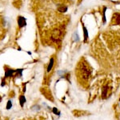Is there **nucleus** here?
I'll use <instances>...</instances> for the list:
<instances>
[{
	"label": "nucleus",
	"mask_w": 120,
	"mask_h": 120,
	"mask_svg": "<svg viewBox=\"0 0 120 120\" xmlns=\"http://www.w3.org/2000/svg\"><path fill=\"white\" fill-rule=\"evenodd\" d=\"M76 73L78 79L80 82L86 83L89 82L91 76V67L84 59H82L79 63L76 69Z\"/></svg>",
	"instance_id": "f257e3e1"
},
{
	"label": "nucleus",
	"mask_w": 120,
	"mask_h": 120,
	"mask_svg": "<svg viewBox=\"0 0 120 120\" xmlns=\"http://www.w3.org/2000/svg\"><path fill=\"white\" fill-rule=\"evenodd\" d=\"M110 94H111V87H110L107 84L102 86V98H103V99L107 98L108 96L110 95Z\"/></svg>",
	"instance_id": "f03ea898"
},
{
	"label": "nucleus",
	"mask_w": 120,
	"mask_h": 120,
	"mask_svg": "<svg viewBox=\"0 0 120 120\" xmlns=\"http://www.w3.org/2000/svg\"><path fill=\"white\" fill-rule=\"evenodd\" d=\"M112 22H114V25H119L120 26V13H115L113 15Z\"/></svg>",
	"instance_id": "7ed1b4c3"
},
{
	"label": "nucleus",
	"mask_w": 120,
	"mask_h": 120,
	"mask_svg": "<svg viewBox=\"0 0 120 120\" xmlns=\"http://www.w3.org/2000/svg\"><path fill=\"white\" fill-rule=\"evenodd\" d=\"M53 65H54V59L52 58L50 61V63L48 65V67H47V72H50V71L52 70V67H53Z\"/></svg>",
	"instance_id": "20e7f679"
},
{
	"label": "nucleus",
	"mask_w": 120,
	"mask_h": 120,
	"mask_svg": "<svg viewBox=\"0 0 120 120\" xmlns=\"http://www.w3.org/2000/svg\"><path fill=\"white\" fill-rule=\"evenodd\" d=\"M83 32H84V42H86L88 39V32L85 26H83Z\"/></svg>",
	"instance_id": "39448f33"
},
{
	"label": "nucleus",
	"mask_w": 120,
	"mask_h": 120,
	"mask_svg": "<svg viewBox=\"0 0 120 120\" xmlns=\"http://www.w3.org/2000/svg\"><path fill=\"white\" fill-rule=\"evenodd\" d=\"M53 112H54L55 114H56V115H60V112H59V111H58V109H57L56 107H54V108H53Z\"/></svg>",
	"instance_id": "423d86ee"
},
{
	"label": "nucleus",
	"mask_w": 120,
	"mask_h": 120,
	"mask_svg": "<svg viewBox=\"0 0 120 120\" xmlns=\"http://www.w3.org/2000/svg\"><path fill=\"white\" fill-rule=\"evenodd\" d=\"M0 32H1V29H0Z\"/></svg>",
	"instance_id": "0eeeda50"
},
{
	"label": "nucleus",
	"mask_w": 120,
	"mask_h": 120,
	"mask_svg": "<svg viewBox=\"0 0 120 120\" xmlns=\"http://www.w3.org/2000/svg\"><path fill=\"white\" fill-rule=\"evenodd\" d=\"M119 101H120V98H119Z\"/></svg>",
	"instance_id": "6e6552de"
}]
</instances>
